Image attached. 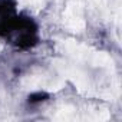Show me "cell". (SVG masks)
Returning a JSON list of instances; mask_svg holds the SVG:
<instances>
[{"label": "cell", "instance_id": "3", "mask_svg": "<svg viewBox=\"0 0 122 122\" xmlns=\"http://www.w3.org/2000/svg\"><path fill=\"white\" fill-rule=\"evenodd\" d=\"M66 20H68V26L73 30V32H79L81 29H83V20H82V9L79 3H71L66 9Z\"/></svg>", "mask_w": 122, "mask_h": 122}, {"label": "cell", "instance_id": "1", "mask_svg": "<svg viewBox=\"0 0 122 122\" xmlns=\"http://www.w3.org/2000/svg\"><path fill=\"white\" fill-rule=\"evenodd\" d=\"M53 66H55L60 73H62V75H65L66 78H69V79L73 82V85L78 88L79 92L83 93V92L88 91V81H86V76H85V73L81 72L78 68H75V66L66 63L65 60H60V59H55V60H53Z\"/></svg>", "mask_w": 122, "mask_h": 122}, {"label": "cell", "instance_id": "4", "mask_svg": "<svg viewBox=\"0 0 122 122\" xmlns=\"http://www.w3.org/2000/svg\"><path fill=\"white\" fill-rule=\"evenodd\" d=\"M2 49H3V45H2V43H0V50H2Z\"/></svg>", "mask_w": 122, "mask_h": 122}, {"label": "cell", "instance_id": "2", "mask_svg": "<svg viewBox=\"0 0 122 122\" xmlns=\"http://www.w3.org/2000/svg\"><path fill=\"white\" fill-rule=\"evenodd\" d=\"M57 49L62 50L63 53L75 57V59H81V60H89L92 62V57L95 55V52H92L89 47L76 43L75 40H63L57 45Z\"/></svg>", "mask_w": 122, "mask_h": 122}]
</instances>
